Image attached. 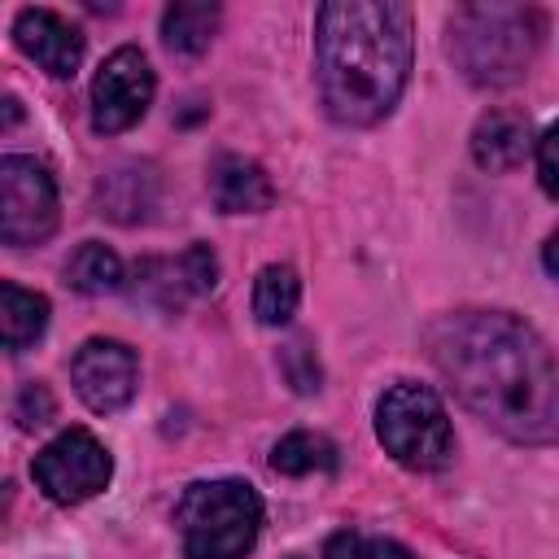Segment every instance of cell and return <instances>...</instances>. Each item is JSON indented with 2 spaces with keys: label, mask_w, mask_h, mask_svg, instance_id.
<instances>
[{
  "label": "cell",
  "mask_w": 559,
  "mask_h": 559,
  "mask_svg": "<svg viewBox=\"0 0 559 559\" xmlns=\"http://www.w3.org/2000/svg\"><path fill=\"white\" fill-rule=\"evenodd\" d=\"M153 105V66L140 48H114L92 79V127L118 135L135 127Z\"/></svg>",
  "instance_id": "obj_8"
},
{
  "label": "cell",
  "mask_w": 559,
  "mask_h": 559,
  "mask_svg": "<svg viewBox=\"0 0 559 559\" xmlns=\"http://www.w3.org/2000/svg\"><path fill=\"white\" fill-rule=\"evenodd\" d=\"M66 284L83 297L114 293V288H122V258L100 240H83L66 262Z\"/></svg>",
  "instance_id": "obj_16"
},
{
  "label": "cell",
  "mask_w": 559,
  "mask_h": 559,
  "mask_svg": "<svg viewBox=\"0 0 559 559\" xmlns=\"http://www.w3.org/2000/svg\"><path fill=\"white\" fill-rule=\"evenodd\" d=\"M48 328V297L4 280L0 284V336L9 354H22L26 345H35Z\"/></svg>",
  "instance_id": "obj_14"
},
{
  "label": "cell",
  "mask_w": 559,
  "mask_h": 559,
  "mask_svg": "<svg viewBox=\"0 0 559 559\" xmlns=\"http://www.w3.org/2000/svg\"><path fill=\"white\" fill-rule=\"evenodd\" d=\"M528 153V118L511 109H489L472 131V157L480 170H511Z\"/></svg>",
  "instance_id": "obj_13"
},
{
  "label": "cell",
  "mask_w": 559,
  "mask_h": 559,
  "mask_svg": "<svg viewBox=\"0 0 559 559\" xmlns=\"http://www.w3.org/2000/svg\"><path fill=\"white\" fill-rule=\"evenodd\" d=\"M376 437L411 472H437L454 459V428H450L441 397L424 384H411V380L380 393Z\"/></svg>",
  "instance_id": "obj_5"
},
{
  "label": "cell",
  "mask_w": 559,
  "mask_h": 559,
  "mask_svg": "<svg viewBox=\"0 0 559 559\" xmlns=\"http://www.w3.org/2000/svg\"><path fill=\"white\" fill-rule=\"evenodd\" d=\"M70 380H74V393L83 397L87 411L114 415L135 397L140 362L122 341L96 336V341H83L79 354L70 358Z\"/></svg>",
  "instance_id": "obj_9"
},
{
  "label": "cell",
  "mask_w": 559,
  "mask_h": 559,
  "mask_svg": "<svg viewBox=\"0 0 559 559\" xmlns=\"http://www.w3.org/2000/svg\"><path fill=\"white\" fill-rule=\"evenodd\" d=\"M218 4H205V0H175L166 4L162 13V44L179 57H197L210 48L214 31H218Z\"/></svg>",
  "instance_id": "obj_15"
},
{
  "label": "cell",
  "mask_w": 559,
  "mask_h": 559,
  "mask_svg": "<svg viewBox=\"0 0 559 559\" xmlns=\"http://www.w3.org/2000/svg\"><path fill=\"white\" fill-rule=\"evenodd\" d=\"M57 231V183L52 175L22 153L0 162V240L9 249L39 245Z\"/></svg>",
  "instance_id": "obj_6"
},
{
  "label": "cell",
  "mask_w": 559,
  "mask_h": 559,
  "mask_svg": "<svg viewBox=\"0 0 559 559\" xmlns=\"http://www.w3.org/2000/svg\"><path fill=\"white\" fill-rule=\"evenodd\" d=\"M323 559H415L402 542L393 537H376V533H358V528H341L328 537Z\"/></svg>",
  "instance_id": "obj_20"
},
{
  "label": "cell",
  "mask_w": 559,
  "mask_h": 559,
  "mask_svg": "<svg viewBox=\"0 0 559 559\" xmlns=\"http://www.w3.org/2000/svg\"><path fill=\"white\" fill-rule=\"evenodd\" d=\"M537 175L550 197H559V122L537 140Z\"/></svg>",
  "instance_id": "obj_22"
},
{
  "label": "cell",
  "mask_w": 559,
  "mask_h": 559,
  "mask_svg": "<svg viewBox=\"0 0 559 559\" xmlns=\"http://www.w3.org/2000/svg\"><path fill=\"white\" fill-rule=\"evenodd\" d=\"M542 258H546V271L559 280V227H555V236L546 240V253H542Z\"/></svg>",
  "instance_id": "obj_23"
},
{
  "label": "cell",
  "mask_w": 559,
  "mask_h": 559,
  "mask_svg": "<svg viewBox=\"0 0 559 559\" xmlns=\"http://www.w3.org/2000/svg\"><path fill=\"white\" fill-rule=\"evenodd\" d=\"M48 419H52V393L39 380L22 384V393H17V424L22 428H44Z\"/></svg>",
  "instance_id": "obj_21"
},
{
  "label": "cell",
  "mask_w": 559,
  "mask_h": 559,
  "mask_svg": "<svg viewBox=\"0 0 559 559\" xmlns=\"http://www.w3.org/2000/svg\"><path fill=\"white\" fill-rule=\"evenodd\" d=\"M13 39L52 79H70L83 61V31L52 9H22L13 17Z\"/></svg>",
  "instance_id": "obj_11"
},
{
  "label": "cell",
  "mask_w": 559,
  "mask_h": 559,
  "mask_svg": "<svg viewBox=\"0 0 559 559\" xmlns=\"http://www.w3.org/2000/svg\"><path fill=\"white\" fill-rule=\"evenodd\" d=\"M100 214L118 218V223H135L153 210V175L140 170V166H127V170H114L100 179Z\"/></svg>",
  "instance_id": "obj_18"
},
{
  "label": "cell",
  "mask_w": 559,
  "mask_h": 559,
  "mask_svg": "<svg viewBox=\"0 0 559 559\" xmlns=\"http://www.w3.org/2000/svg\"><path fill=\"white\" fill-rule=\"evenodd\" d=\"M210 197L223 214H258L275 201V188L258 162H249L240 153H223L210 166Z\"/></svg>",
  "instance_id": "obj_12"
},
{
  "label": "cell",
  "mask_w": 559,
  "mask_h": 559,
  "mask_svg": "<svg viewBox=\"0 0 559 559\" xmlns=\"http://www.w3.org/2000/svg\"><path fill=\"white\" fill-rule=\"evenodd\" d=\"M188 559H245L262 528V498L245 480H197L175 502Z\"/></svg>",
  "instance_id": "obj_4"
},
{
  "label": "cell",
  "mask_w": 559,
  "mask_h": 559,
  "mask_svg": "<svg viewBox=\"0 0 559 559\" xmlns=\"http://www.w3.org/2000/svg\"><path fill=\"white\" fill-rule=\"evenodd\" d=\"M428 358L454 397L520 445L559 437V362L507 310H454L428 328Z\"/></svg>",
  "instance_id": "obj_1"
},
{
  "label": "cell",
  "mask_w": 559,
  "mask_h": 559,
  "mask_svg": "<svg viewBox=\"0 0 559 559\" xmlns=\"http://www.w3.org/2000/svg\"><path fill=\"white\" fill-rule=\"evenodd\" d=\"M297 301H301V280H297L293 266L271 262V266L258 271V280H253V314H258V323L284 328L297 314Z\"/></svg>",
  "instance_id": "obj_17"
},
{
  "label": "cell",
  "mask_w": 559,
  "mask_h": 559,
  "mask_svg": "<svg viewBox=\"0 0 559 559\" xmlns=\"http://www.w3.org/2000/svg\"><path fill=\"white\" fill-rule=\"evenodd\" d=\"M411 9L397 0H328L314 13V79L345 127L380 122L411 79Z\"/></svg>",
  "instance_id": "obj_2"
},
{
  "label": "cell",
  "mask_w": 559,
  "mask_h": 559,
  "mask_svg": "<svg viewBox=\"0 0 559 559\" xmlns=\"http://www.w3.org/2000/svg\"><path fill=\"white\" fill-rule=\"evenodd\" d=\"M542 44L533 4H459L445 22V52L476 87H511L524 79Z\"/></svg>",
  "instance_id": "obj_3"
},
{
  "label": "cell",
  "mask_w": 559,
  "mask_h": 559,
  "mask_svg": "<svg viewBox=\"0 0 559 559\" xmlns=\"http://www.w3.org/2000/svg\"><path fill=\"white\" fill-rule=\"evenodd\" d=\"M31 476L35 485L44 489V498L61 502V507H74V502H87L96 498L109 476H114V459L109 450L87 432V428H66L61 437H52L35 463H31Z\"/></svg>",
  "instance_id": "obj_7"
},
{
  "label": "cell",
  "mask_w": 559,
  "mask_h": 559,
  "mask_svg": "<svg viewBox=\"0 0 559 559\" xmlns=\"http://www.w3.org/2000/svg\"><path fill=\"white\" fill-rule=\"evenodd\" d=\"M135 297L162 310H179L188 297L210 293L218 284V258L210 245H188L179 258H144L135 266Z\"/></svg>",
  "instance_id": "obj_10"
},
{
  "label": "cell",
  "mask_w": 559,
  "mask_h": 559,
  "mask_svg": "<svg viewBox=\"0 0 559 559\" xmlns=\"http://www.w3.org/2000/svg\"><path fill=\"white\" fill-rule=\"evenodd\" d=\"M271 467L284 476H310V472H336V445L323 432H288L271 450Z\"/></svg>",
  "instance_id": "obj_19"
}]
</instances>
